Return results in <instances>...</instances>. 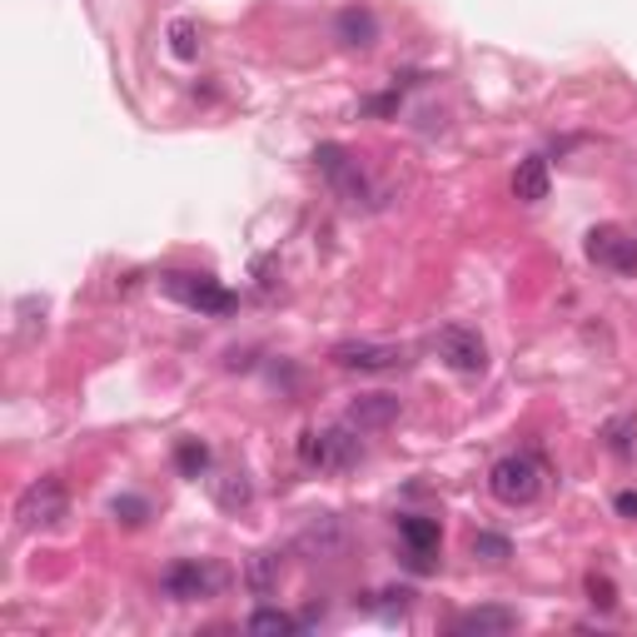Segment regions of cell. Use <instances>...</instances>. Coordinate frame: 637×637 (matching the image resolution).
<instances>
[{"label": "cell", "mask_w": 637, "mask_h": 637, "mask_svg": "<svg viewBox=\"0 0 637 637\" xmlns=\"http://www.w3.org/2000/svg\"><path fill=\"white\" fill-rule=\"evenodd\" d=\"M358 459H364V438H358V428L349 418L329 428H309L299 438V463L309 473H349L358 469Z\"/></svg>", "instance_id": "obj_1"}, {"label": "cell", "mask_w": 637, "mask_h": 637, "mask_svg": "<svg viewBox=\"0 0 637 637\" xmlns=\"http://www.w3.org/2000/svg\"><path fill=\"white\" fill-rule=\"evenodd\" d=\"M613 508H617V518H633V523H637V493H633V488H623V493H617V498H613Z\"/></svg>", "instance_id": "obj_26"}, {"label": "cell", "mask_w": 637, "mask_h": 637, "mask_svg": "<svg viewBox=\"0 0 637 637\" xmlns=\"http://www.w3.org/2000/svg\"><path fill=\"white\" fill-rule=\"evenodd\" d=\"M334 35L349 50H369V45L379 40V21H374V11H364V5H344V11L334 15Z\"/></svg>", "instance_id": "obj_13"}, {"label": "cell", "mask_w": 637, "mask_h": 637, "mask_svg": "<svg viewBox=\"0 0 637 637\" xmlns=\"http://www.w3.org/2000/svg\"><path fill=\"white\" fill-rule=\"evenodd\" d=\"M214 498H220V508H249L255 488L245 483V473H224V479L214 483Z\"/></svg>", "instance_id": "obj_17"}, {"label": "cell", "mask_w": 637, "mask_h": 637, "mask_svg": "<svg viewBox=\"0 0 637 637\" xmlns=\"http://www.w3.org/2000/svg\"><path fill=\"white\" fill-rule=\"evenodd\" d=\"M543 459H538L533 448H518V453H504V459L488 469V493L498 498V504L508 508H528L543 493Z\"/></svg>", "instance_id": "obj_2"}, {"label": "cell", "mask_w": 637, "mask_h": 637, "mask_svg": "<svg viewBox=\"0 0 637 637\" xmlns=\"http://www.w3.org/2000/svg\"><path fill=\"white\" fill-rule=\"evenodd\" d=\"M314 165H319V175L329 179V190H334L349 210H369V204H374L369 179H364L358 160L349 155L344 145H334V140H329V145H319V150H314Z\"/></svg>", "instance_id": "obj_5"}, {"label": "cell", "mask_w": 637, "mask_h": 637, "mask_svg": "<svg viewBox=\"0 0 637 637\" xmlns=\"http://www.w3.org/2000/svg\"><path fill=\"white\" fill-rule=\"evenodd\" d=\"M329 364H334V369H349V374H389V369H403V364H409V354H403V344L344 339V344L329 349Z\"/></svg>", "instance_id": "obj_7"}, {"label": "cell", "mask_w": 637, "mask_h": 637, "mask_svg": "<svg viewBox=\"0 0 637 637\" xmlns=\"http://www.w3.org/2000/svg\"><path fill=\"white\" fill-rule=\"evenodd\" d=\"M438 358H444L453 374H463V379H479V374H488V344H483L479 329L469 325H444L434 339Z\"/></svg>", "instance_id": "obj_8"}, {"label": "cell", "mask_w": 637, "mask_h": 637, "mask_svg": "<svg viewBox=\"0 0 637 637\" xmlns=\"http://www.w3.org/2000/svg\"><path fill=\"white\" fill-rule=\"evenodd\" d=\"M66 514H70V493L60 479H35L31 488L15 498V523H21L25 533H45V528H56Z\"/></svg>", "instance_id": "obj_6"}, {"label": "cell", "mask_w": 637, "mask_h": 637, "mask_svg": "<svg viewBox=\"0 0 637 637\" xmlns=\"http://www.w3.org/2000/svg\"><path fill=\"white\" fill-rule=\"evenodd\" d=\"M473 558L479 563H508V553H514V543H508L504 533H473Z\"/></svg>", "instance_id": "obj_19"}, {"label": "cell", "mask_w": 637, "mask_h": 637, "mask_svg": "<svg viewBox=\"0 0 637 637\" xmlns=\"http://www.w3.org/2000/svg\"><path fill=\"white\" fill-rule=\"evenodd\" d=\"M633 434H637V418L633 414H623V418H613V424L603 428V438H607V448H613L617 459H627L633 453Z\"/></svg>", "instance_id": "obj_21"}, {"label": "cell", "mask_w": 637, "mask_h": 637, "mask_svg": "<svg viewBox=\"0 0 637 637\" xmlns=\"http://www.w3.org/2000/svg\"><path fill=\"white\" fill-rule=\"evenodd\" d=\"M169 50H175L179 60H194L200 50H194V25L190 21H175L169 25Z\"/></svg>", "instance_id": "obj_25"}, {"label": "cell", "mask_w": 637, "mask_h": 637, "mask_svg": "<svg viewBox=\"0 0 637 637\" xmlns=\"http://www.w3.org/2000/svg\"><path fill=\"white\" fill-rule=\"evenodd\" d=\"M399 543H403V563H409V568H414V573H434L444 533H438L434 518L403 514V518H399Z\"/></svg>", "instance_id": "obj_10"}, {"label": "cell", "mask_w": 637, "mask_h": 637, "mask_svg": "<svg viewBox=\"0 0 637 637\" xmlns=\"http://www.w3.org/2000/svg\"><path fill=\"white\" fill-rule=\"evenodd\" d=\"M299 543H304V548H319V553H339V543H344V538H339V523H334V518H319L314 528H304Z\"/></svg>", "instance_id": "obj_20"}, {"label": "cell", "mask_w": 637, "mask_h": 637, "mask_svg": "<svg viewBox=\"0 0 637 637\" xmlns=\"http://www.w3.org/2000/svg\"><path fill=\"white\" fill-rule=\"evenodd\" d=\"M588 603L603 607V613H613V607H617V588H613V578H607V573H588Z\"/></svg>", "instance_id": "obj_22"}, {"label": "cell", "mask_w": 637, "mask_h": 637, "mask_svg": "<svg viewBox=\"0 0 637 637\" xmlns=\"http://www.w3.org/2000/svg\"><path fill=\"white\" fill-rule=\"evenodd\" d=\"M249 633H299V617H290V613H280V607H259V613H249Z\"/></svg>", "instance_id": "obj_18"}, {"label": "cell", "mask_w": 637, "mask_h": 637, "mask_svg": "<svg viewBox=\"0 0 637 637\" xmlns=\"http://www.w3.org/2000/svg\"><path fill=\"white\" fill-rule=\"evenodd\" d=\"M588 259H593L598 269H607V274H617V280H637V239L627 235V229H617V224H598V229H588Z\"/></svg>", "instance_id": "obj_9"}, {"label": "cell", "mask_w": 637, "mask_h": 637, "mask_svg": "<svg viewBox=\"0 0 637 637\" xmlns=\"http://www.w3.org/2000/svg\"><path fill=\"white\" fill-rule=\"evenodd\" d=\"M280 578H284V553H255V558L245 563V588L255 598H269L274 588H280Z\"/></svg>", "instance_id": "obj_15"}, {"label": "cell", "mask_w": 637, "mask_h": 637, "mask_svg": "<svg viewBox=\"0 0 637 637\" xmlns=\"http://www.w3.org/2000/svg\"><path fill=\"white\" fill-rule=\"evenodd\" d=\"M175 469L185 473V479H200V473L210 469V448H204L200 438H179L175 444Z\"/></svg>", "instance_id": "obj_16"}, {"label": "cell", "mask_w": 637, "mask_h": 637, "mask_svg": "<svg viewBox=\"0 0 637 637\" xmlns=\"http://www.w3.org/2000/svg\"><path fill=\"white\" fill-rule=\"evenodd\" d=\"M110 514L120 518V523L140 528V523L150 518V504H145V498H134V493H125V498H115V504H110Z\"/></svg>", "instance_id": "obj_24"}, {"label": "cell", "mask_w": 637, "mask_h": 637, "mask_svg": "<svg viewBox=\"0 0 637 637\" xmlns=\"http://www.w3.org/2000/svg\"><path fill=\"white\" fill-rule=\"evenodd\" d=\"M518 627V613L514 607H469V613L453 617V627L448 633L453 637H504Z\"/></svg>", "instance_id": "obj_11"}, {"label": "cell", "mask_w": 637, "mask_h": 637, "mask_svg": "<svg viewBox=\"0 0 637 637\" xmlns=\"http://www.w3.org/2000/svg\"><path fill=\"white\" fill-rule=\"evenodd\" d=\"M403 403L393 399V393H358L354 403H349V424L358 428V434H374V428H389L393 418H399Z\"/></svg>", "instance_id": "obj_12"}, {"label": "cell", "mask_w": 637, "mask_h": 637, "mask_svg": "<svg viewBox=\"0 0 637 637\" xmlns=\"http://www.w3.org/2000/svg\"><path fill=\"white\" fill-rule=\"evenodd\" d=\"M379 598H384V603H374V607H379V613L393 623V617H403L409 607H414V598H418V593H414V588H384Z\"/></svg>", "instance_id": "obj_23"}, {"label": "cell", "mask_w": 637, "mask_h": 637, "mask_svg": "<svg viewBox=\"0 0 637 637\" xmlns=\"http://www.w3.org/2000/svg\"><path fill=\"white\" fill-rule=\"evenodd\" d=\"M229 588V568H220L214 558H179L160 573V593L169 603H204V598H220Z\"/></svg>", "instance_id": "obj_3"}, {"label": "cell", "mask_w": 637, "mask_h": 637, "mask_svg": "<svg viewBox=\"0 0 637 637\" xmlns=\"http://www.w3.org/2000/svg\"><path fill=\"white\" fill-rule=\"evenodd\" d=\"M160 290H165L169 299H179L185 309H194V314H235V309H239V294H235V290H224L214 274L169 269L165 280H160Z\"/></svg>", "instance_id": "obj_4"}, {"label": "cell", "mask_w": 637, "mask_h": 637, "mask_svg": "<svg viewBox=\"0 0 637 637\" xmlns=\"http://www.w3.org/2000/svg\"><path fill=\"white\" fill-rule=\"evenodd\" d=\"M548 190H553L548 160H543V155L518 160V169H514V194H518V200H523V204H543V200H548Z\"/></svg>", "instance_id": "obj_14"}]
</instances>
